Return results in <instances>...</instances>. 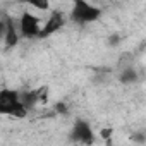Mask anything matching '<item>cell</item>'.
Here are the masks:
<instances>
[{
  "mask_svg": "<svg viewBox=\"0 0 146 146\" xmlns=\"http://www.w3.org/2000/svg\"><path fill=\"white\" fill-rule=\"evenodd\" d=\"M21 91L4 88L0 90V115H9L16 119H23L28 115V110L19 100Z\"/></svg>",
  "mask_w": 146,
  "mask_h": 146,
  "instance_id": "cell-1",
  "label": "cell"
},
{
  "mask_svg": "<svg viewBox=\"0 0 146 146\" xmlns=\"http://www.w3.org/2000/svg\"><path fill=\"white\" fill-rule=\"evenodd\" d=\"M100 16H102V9L90 2H84V0L74 2L70 7V12H69V19L74 24H81V26L98 21Z\"/></svg>",
  "mask_w": 146,
  "mask_h": 146,
  "instance_id": "cell-2",
  "label": "cell"
},
{
  "mask_svg": "<svg viewBox=\"0 0 146 146\" xmlns=\"http://www.w3.org/2000/svg\"><path fill=\"white\" fill-rule=\"evenodd\" d=\"M70 141L76 143V144H83V146H91L96 139V134L91 127V124L84 119H76L74 125L70 129V134H69Z\"/></svg>",
  "mask_w": 146,
  "mask_h": 146,
  "instance_id": "cell-3",
  "label": "cell"
},
{
  "mask_svg": "<svg viewBox=\"0 0 146 146\" xmlns=\"http://www.w3.org/2000/svg\"><path fill=\"white\" fill-rule=\"evenodd\" d=\"M17 31H19V36H23L26 40H36V38H40L41 23L33 12L24 11L17 21Z\"/></svg>",
  "mask_w": 146,
  "mask_h": 146,
  "instance_id": "cell-4",
  "label": "cell"
},
{
  "mask_svg": "<svg viewBox=\"0 0 146 146\" xmlns=\"http://www.w3.org/2000/svg\"><path fill=\"white\" fill-rule=\"evenodd\" d=\"M64 26H65V16H64L62 11L55 9V11H52V14H50V17L46 19V23L41 26L40 38H48L50 35L57 33V31L62 29Z\"/></svg>",
  "mask_w": 146,
  "mask_h": 146,
  "instance_id": "cell-5",
  "label": "cell"
},
{
  "mask_svg": "<svg viewBox=\"0 0 146 146\" xmlns=\"http://www.w3.org/2000/svg\"><path fill=\"white\" fill-rule=\"evenodd\" d=\"M5 21V35H4V45H5V50L9 48H14L17 43H19V31H17V23L14 21V17L11 16H5L4 17Z\"/></svg>",
  "mask_w": 146,
  "mask_h": 146,
  "instance_id": "cell-6",
  "label": "cell"
},
{
  "mask_svg": "<svg viewBox=\"0 0 146 146\" xmlns=\"http://www.w3.org/2000/svg\"><path fill=\"white\" fill-rule=\"evenodd\" d=\"M119 81H120V84H125V86H129V84H136V83L139 81L137 69H134L132 65L124 67V69L120 70V74H119Z\"/></svg>",
  "mask_w": 146,
  "mask_h": 146,
  "instance_id": "cell-7",
  "label": "cell"
},
{
  "mask_svg": "<svg viewBox=\"0 0 146 146\" xmlns=\"http://www.w3.org/2000/svg\"><path fill=\"white\" fill-rule=\"evenodd\" d=\"M19 100H21V103L24 105V108L29 112L38 102H40V91L38 90H31V91H23L21 95H19Z\"/></svg>",
  "mask_w": 146,
  "mask_h": 146,
  "instance_id": "cell-8",
  "label": "cell"
},
{
  "mask_svg": "<svg viewBox=\"0 0 146 146\" xmlns=\"http://www.w3.org/2000/svg\"><path fill=\"white\" fill-rule=\"evenodd\" d=\"M120 43H122V35H120V33H112V35L107 38V45L112 46V48H117Z\"/></svg>",
  "mask_w": 146,
  "mask_h": 146,
  "instance_id": "cell-9",
  "label": "cell"
},
{
  "mask_svg": "<svg viewBox=\"0 0 146 146\" xmlns=\"http://www.w3.org/2000/svg\"><path fill=\"white\" fill-rule=\"evenodd\" d=\"M131 141L132 143H137V144H144L146 143V132L141 129V131H134L131 134Z\"/></svg>",
  "mask_w": 146,
  "mask_h": 146,
  "instance_id": "cell-10",
  "label": "cell"
},
{
  "mask_svg": "<svg viewBox=\"0 0 146 146\" xmlns=\"http://www.w3.org/2000/svg\"><path fill=\"white\" fill-rule=\"evenodd\" d=\"M29 5L36 11H50V2H46V0H33V2H29Z\"/></svg>",
  "mask_w": 146,
  "mask_h": 146,
  "instance_id": "cell-11",
  "label": "cell"
},
{
  "mask_svg": "<svg viewBox=\"0 0 146 146\" xmlns=\"http://www.w3.org/2000/svg\"><path fill=\"white\" fill-rule=\"evenodd\" d=\"M53 110H55L57 113H60V115H67V113H69V107H67V103H64V102H57V103L53 105Z\"/></svg>",
  "mask_w": 146,
  "mask_h": 146,
  "instance_id": "cell-12",
  "label": "cell"
},
{
  "mask_svg": "<svg viewBox=\"0 0 146 146\" xmlns=\"http://www.w3.org/2000/svg\"><path fill=\"white\" fill-rule=\"evenodd\" d=\"M4 35H5V21L0 19V40H4Z\"/></svg>",
  "mask_w": 146,
  "mask_h": 146,
  "instance_id": "cell-13",
  "label": "cell"
}]
</instances>
